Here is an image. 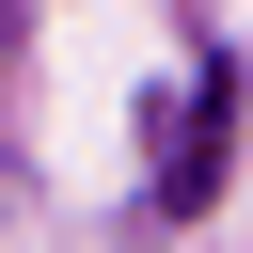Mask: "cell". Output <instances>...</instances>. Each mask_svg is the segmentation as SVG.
Here are the masks:
<instances>
[{"label":"cell","mask_w":253,"mask_h":253,"mask_svg":"<svg viewBox=\"0 0 253 253\" xmlns=\"http://www.w3.org/2000/svg\"><path fill=\"white\" fill-rule=\"evenodd\" d=\"M221 142H237V63L190 79V126H174V158H158V206H206V190H221Z\"/></svg>","instance_id":"1"}]
</instances>
